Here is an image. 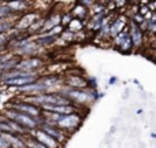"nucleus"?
I'll return each instance as SVG.
<instances>
[{
    "label": "nucleus",
    "mask_w": 156,
    "mask_h": 148,
    "mask_svg": "<svg viewBox=\"0 0 156 148\" xmlns=\"http://www.w3.org/2000/svg\"><path fill=\"white\" fill-rule=\"evenodd\" d=\"M86 22H88V21H81V19L73 18V19H71V22L69 23V26L66 27V29H67L69 32H71V33L82 32V30H85V27H86Z\"/></svg>",
    "instance_id": "obj_14"
},
{
    "label": "nucleus",
    "mask_w": 156,
    "mask_h": 148,
    "mask_svg": "<svg viewBox=\"0 0 156 148\" xmlns=\"http://www.w3.org/2000/svg\"><path fill=\"white\" fill-rule=\"evenodd\" d=\"M63 29H65V27H62V26H60V25H58V26L52 27V29L49 30V32H48V34H49V36H54V37H59V36H60V33L63 32Z\"/></svg>",
    "instance_id": "obj_16"
},
{
    "label": "nucleus",
    "mask_w": 156,
    "mask_h": 148,
    "mask_svg": "<svg viewBox=\"0 0 156 148\" xmlns=\"http://www.w3.org/2000/svg\"><path fill=\"white\" fill-rule=\"evenodd\" d=\"M40 16H43V15H40V14L34 10L27 11V13L22 14V15L15 21V23H14V29L19 30V32H26V30L29 29L30 25H32L36 19L40 18Z\"/></svg>",
    "instance_id": "obj_7"
},
{
    "label": "nucleus",
    "mask_w": 156,
    "mask_h": 148,
    "mask_svg": "<svg viewBox=\"0 0 156 148\" xmlns=\"http://www.w3.org/2000/svg\"><path fill=\"white\" fill-rule=\"evenodd\" d=\"M143 113H144L143 108H138V110H137V114H143Z\"/></svg>",
    "instance_id": "obj_21"
},
{
    "label": "nucleus",
    "mask_w": 156,
    "mask_h": 148,
    "mask_svg": "<svg viewBox=\"0 0 156 148\" xmlns=\"http://www.w3.org/2000/svg\"><path fill=\"white\" fill-rule=\"evenodd\" d=\"M5 108L19 111V113H22V114H26V115L32 117V118H40V117L43 115V111H41L40 107L32 104V103L23 102V100H21V99H16V97L8 100V102L5 103Z\"/></svg>",
    "instance_id": "obj_3"
},
{
    "label": "nucleus",
    "mask_w": 156,
    "mask_h": 148,
    "mask_svg": "<svg viewBox=\"0 0 156 148\" xmlns=\"http://www.w3.org/2000/svg\"><path fill=\"white\" fill-rule=\"evenodd\" d=\"M151 139H156V133H155V132L151 133Z\"/></svg>",
    "instance_id": "obj_20"
},
{
    "label": "nucleus",
    "mask_w": 156,
    "mask_h": 148,
    "mask_svg": "<svg viewBox=\"0 0 156 148\" xmlns=\"http://www.w3.org/2000/svg\"><path fill=\"white\" fill-rule=\"evenodd\" d=\"M88 78V89H97V78L96 77H86Z\"/></svg>",
    "instance_id": "obj_17"
},
{
    "label": "nucleus",
    "mask_w": 156,
    "mask_h": 148,
    "mask_svg": "<svg viewBox=\"0 0 156 148\" xmlns=\"http://www.w3.org/2000/svg\"><path fill=\"white\" fill-rule=\"evenodd\" d=\"M70 15L76 19H81V21H88L89 18V10L85 8L83 5H81L78 2H74L73 5L70 7Z\"/></svg>",
    "instance_id": "obj_12"
},
{
    "label": "nucleus",
    "mask_w": 156,
    "mask_h": 148,
    "mask_svg": "<svg viewBox=\"0 0 156 148\" xmlns=\"http://www.w3.org/2000/svg\"><path fill=\"white\" fill-rule=\"evenodd\" d=\"M36 141H38L40 144H43L45 148H65L62 147L58 141H55L52 137H49L48 135H45L44 132H41L40 129H34V130H30L29 133Z\"/></svg>",
    "instance_id": "obj_9"
},
{
    "label": "nucleus",
    "mask_w": 156,
    "mask_h": 148,
    "mask_svg": "<svg viewBox=\"0 0 156 148\" xmlns=\"http://www.w3.org/2000/svg\"><path fill=\"white\" fill-rule=\"evenodd\" d=\"M37 129H40L41 132H44L45 135H48L49 137H52L55 141H58V143H59L62 147H65L66 143L69 141V139H70V136L66 135L65 132H62V130L58 129V128L54 126V125L45 124V122H44V124H41Z\"/></svg>",
    "instance_id": "obj_6"
},
{
    "label": "nucleus",
    "mask_w": 156,
    "mask_h": 148,
    "mask_svg": "<svg viewBox=\"0 0 156 148\" xmlns=\"http://www.w3.org/2000/svg\"><path fill=\"white\" fill-rule=\"evenodd\" d=\"M2 114L5 117V118L11 119V121L16 122L18 125H21L22 128H25L26 130H34L40 126L41 124H44V118L43 115L40 118H32V117L26 115V114H22L19 111H15V110H10V108H3Z\"/></svg>",
    "instance_id": "obj_2"
},
{
    "label": "nucleus",
    "mask_w": 156,
    "mask_h": 148,
    "mask_svg": "<svg viewBox=\"0 0 156 148\" xmlns=\"http://www.w3.org/2000/svg\"><path fill=\"white\" fill-rule=\"evenodd\" d=\"M116 49H118L119 52H122V54H132L133 52V45H132V41H130V37H129V32L125 34V37L122 38L121 44L118 45Z\"/></svg>",
    "instance_id": "obj_13"
},
{
    "label": "nucleus",
    "mask_w": 156,
    "mask_h": 148,
    "mask_svg": "<svg viewBox=\"0 0 156 148\" xmlns=\"http://www.w3.org/2000/svg\"><path fill=\"white\" fill-rule=\"evenodd\" d=\"M45 66H47V60L44 56H29L19 59L18 65H16V70H22L26 71V73L43 74Z\"/></svg>",
    "instance_id": "obj_4"
},
{
    "label": "nucleus",
    "mask_w": 156,
    "mask_h": 148,
    "mask_svg": "<svg viewBox=\"0 0 156 148\" xmlns=\"http://www.w3.org/2000/svg\"><path fill=\"white\" fill-rule=\"evenodd\" d=\"M40 75H36V77H18V78H12V80H8L2 82L0 85L5 86V88H22V86H26L29 84H33L38 80Z\"/></svg>",
    "instance_id": "obj_11"
},
{
    "label": "nucleus",
    "mask_w": 156,
    "mask_h": 148,
    "mask_svg": "<svg viewBox=\"0 0 156 148\" xmlns=\"http://www.w3.org/2000/svg\"><path fill=\"white\" fill-rule=\"evenodd\" d=\"M7 7L11 10V13L15 16H21L22 14L27 13V11L32 10L33 2H25V0H15V2H5Z\"/></svg>",
    "instance_id": "obj_10"
},
{
    "label": "nucleus",
    "mask_w": 156,
    "mask_h": 148,
    "mask_svg": "<svg viewBox=\"0 0 156 148\" xmlns=\"http://www.w3.org/2000/svg\"><path fill=\"white\" fill-rule=\"evenodd\" d=\"M0 103H2V99H0Z\"/></svg>",
    "instance_id": "obj_22"
},
{
    "label": "nucleus",
    "mask_w": 156,
    "mask_h": 148,
    "mask_svg": "<svg viewBox=\"0 0 156 148\" xmlns=\"http://www.w3.org/2000/svg\"><path fill=\"white\" fill-rule=\"evenodd\" d=\"M127 29H129V37L130 41H132L133 45V51H143L145 48V34L138 29L137 25H134L133 22L129 21V25H127Z\"/></svg>",
    "instance_id": "obj_5"
},
{
    "label": "nucleus",
    "mask_w": 156,
    "mask_h": 148,
    "mask_svg": "<svg viewBox=\"0 0 156 148\" xmlns=\"http://www.w3.org/2000/svg\"><path fill=\"white\" fill-rule=\"evenodd\" d=\"M78 3H80L81 5H83V7H85V8H88V10H89V8H90L92 5H93L94 0H80V2H78Z\"/></svg>",
    "instance_id": "obj_18"
},
{
    "label": "nucleus",
    "mask_w": 156,
    "mask_h": 148,
    "mask_svg": "<svg viewBox=\"0 0 156 148\" xmlns=\"http://www.w3.org/2000/svg\"><path fill=\"white\" fill-rule=\"evenodd\" d=\"M71 19H73V16L70 15V13H63V14H60V26L66 29V27L69 26V23L71 22Z\"/></svg>",
    "instance_id": "obj_15"
},
{
    "label": "nucleus",
    "mask_w": 156,
    "mask_h": 148,
    "mask_svg": "<svg viewBox=\"0 0 156 148\" xmlns=\"http://www.w3.org/2000/svg\"><path fill=\"white\" fill-rule=\"evenodd\" d=\"M116 82H118V77H115V75H112V77L108 78V85H110V86L115 85Z\"/></svg>",
    "instance_id": "obj_19"
},
{
    "label": "nucleus",
    "mask_w": 156,
    "mask_h": 148,
    "mask_svg": "<svg viewBox=\"0 0 156 148\" xmlns=\"http://www.w3.org/2000/svg\"><path fill=\"white\" fill-rule=\"evenodd\" d=\"M129 25V18L125 14H116L114 19L110 22V38H114L118 33L126 29Z\"/></svg>",
    "instance_id": "obj_8"
},
{
    "label": "nucleus",
    "mask_w": 156,
    "mask_h": 148,
    "mask_svg": "<svg viewBox=\"0 0 156 148\" xmlns=\"http://www.w3.org/2000/svg\"><path fill=\"white\" fill-rule=\"evenodd\" d=\"M43 118L45 124L54 125L58 129H60L62 132H65L66 135L71 136L73 133H76L80 126L82 125L85 115L78 113L73 114H66V115H60V114H52V113H43Z\"/></svg>",
    "instance_id": "obj_1"
}]
</instances>
